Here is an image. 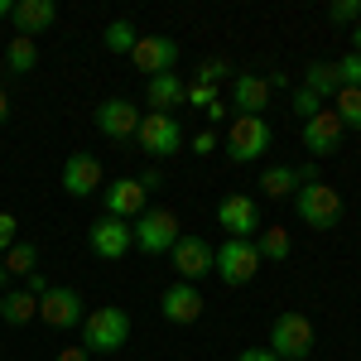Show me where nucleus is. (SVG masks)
Returning a JSON list of instances; mask_svg holds the SVG:
<instances>
[{
	"instance_id": "f257e3e1",
	"label": "nucleus",
	"mask_w": 361,
	"mask_h": 361,
	"mask_svg": "<svg viewBox=\"0 0 361 361\" xmlns=\"http://www.w3.org/2000/svg\"><path fill=\"white\" fill-rule=\"evenodd\" d=\"M126 337H130V313L126 308H92L82 318V347H87V357L92 352H102V357H111V352H121L126 347Z\"/></svg>"
},
{
	"instance_id": "f03ea898",
	"label": "nucleus",
	"mask_w": 361,
	"mask_h": 361,
	"mask_svg": "<svg viewBox=\"0 0 361 361\" xmlns=\"http://www.w3.org/2000/svg\"><path fill=\"white\" fill-rule=\"evenodd\" d=\"M313 342H318V333H313V323H308L304 313H279L275 328H270V352H275L279 361H308V352H313Z\"/></svg>"
},
{
	"instance_id": "7ed1b4c3",
	"label": "nucleus",
	"mask_w": 361,
	"mask_h": 361,
	"mask_svg": "<svg viewBox=\"0 0 361 361\" xmlns=\"http://www.w3.org/2000/svg\"><path fill=\"white\" fill-rule=\"evenodd\" d=\"M130 231H135V250H145V255H164L183 236L178 231V212H169V207H145L130 222Z\"/></svg>"
},
{
	"instance_id": "20e7f679",
	"label": "nucleus",
	"mask_w": 361,
	"mask_h": 361,
	"mask_svg": "<svg viewBox=\"0 0 361 361\" xmlns=\"http://www.w3.org/2000/svg\"><path fill=\"white\" fill-rule=\"evenodd\" d=\"M294 212H299V222L328 231V226L342 222V193H337V188H328L323 178H318V183H304V188L294 193Z\"/></svg>"
},
{
	"instance_id": "39448f33",
	"label": "nucleus",
	"mask_w": 361,
	"mask_h": 361,
	"mask_svg": "<svg viewBox=\"0 0 361 361\" xmlns=\"http://www.w3.org/2000/svg\"><path fill=\"white\" fill-rule=\"evenodd\" d=\"M212 275H222L231 289L250 284V279L260 275V250H255V241H236V236H226L222 246H217V265H212Z\"/></svg>"
},
{
	"instance_id": "423d86ee",
	"label": "nucleus",
	"mask_w": 361,
	"mask_h": 361,
	"mask_svg": "<svg viewBox=\"0 0 361 361\" xmlns=\"http://www.w3.org/2000/svg\"><path fill=\"white\" fill-rule=\"evenodd\" d=\"M226 154L236 164H250L260 154H270V121L265 116H236L226 130Z\"/></svg>"
},
{
	"instance_id": "0eeeda50",
	"label": "nucleus",
	"mask_w": 361,
	"mask_h": 361,
	"mask_svg": "<svg viewBox=\"0 0 361 361\" xmlns=\"http://www.w3.org/2000/svg\"><path fill=\"white\" fill-rule=\"evenodd\" d=\"M87 246H92V255L97 260H121V255H130L135 250V231H130V222H121V217H97V222L87 226Z\"/></svg>"
},
{
	"instance_id": "6e6552de",
	"label": "nucleus",
	"mask_w": 361,
	"mask_h": 361,
	"mask_svg": "<svg viewBox=\"0 0 361 361\" xmlns=\"http://www.w3.org/2000/svg\"><path fill=\"white\" fill-rule=\"evenodd\" d=\"M130 63L145 73V82L149 78H164V73H173V63H178V39H169V34H140L135 49H130Z\"/></svg>"
},
{
	"instance_id": "1a4fd4ad",
	"label": "nucleus",
	"mask_w": 361,
	"mask_h": 361,
	"mask_svg": "<svg viewBox=\"0 0 361 361\" xmlns=\"http://www.w3.org/2000/svg\"><path fill=\"white\" fill-rule=\"evenodd\" d=\"M39 318L49 323V328H58V333H68V328H78L87 318L82 308V294L73 289V284H49V294L39 299Z\"/></svg>"
},
{
	"instance_id": "9d476101",
	"label": "nucleus",
	"mask_w": 361,
	"mask_h": 361,
	"mask_svg": "<svg viewBox=\"0 0 361 361\" xmlns=\"http://www.w3.org/2000/svg\"><path fill=\"white\" fill-rule=\"evenodd\" d=\"M217 222H222L226 236H236V241H255V231H260V202L246 193H231L217 202Z\"/></svg>"
},
{
	"instance_id": "9b49d317",
	"label": "nucleus",
	"mask_w": 361,
	"mask_h": 361,
	"mask_svg": "<svg viewBox=\"0 0 361 361\" xmlns=\"http://www.w3.org/2000/svg\"><path fill=\"white\" fill-rule=\"evenodd\" d=\"M135 140H140V149L145 154H173L178 145H183V126H178V116H159V111H149V116H140V130H135Z\"/></svg>"
},
{
	"instance_id": "f8f14e48",
	"label": "nucleus",
	"mask_w": 361,
	"mask_h": 361,
	"mask_svg": "<svg viewBox=\"0 0 361 361\" xmlns=\"http://www.w3.org/2000/svg\"><path fill=\"white\" fill-rule=\"evenodd\" d=\"M169 255H173V270H178L183 284H197L202 275H212V265H217V250L207 246L202 236H178Z\"/></svg>"
},
{
	"instance_id": "ddd939ff",
	"label": "nucleus",
	"mask_w": 361,
	"mask_h": 361,
	"mask_svg": "<svg viewBox=\"0 0 361 361\" xmlns=\"http://www.w3.org/2000/svg\"><path fill=\"white\" fill-rule=\"evenodd\" d=\"M202 294H197V284H183V279H178V284H169L164 294H159V313H164L169 323H173V328H193L197 318H202Z\"/></svg>"
},
{
	"instance_id": "4468645a",
	"label": "nucleus",
	"mask_w": 361,
	"mask_h": 361,
	"mask_svg": "<svg viewBox=\"0 0 361 361\" xmlns=\"http://www.w3.org/2000/svg\"><path fill=\"white\" fill-rule=\"evenodd\" d=\"M342 140H347V126H342V116L328 111V106L313 116V121H304V149L308 154H337Z\"/></svg>"
},
{
	"instance_id": "2eb2a0df",
	"label": "nucleus",
	"mask_w": 361,
	"mask_h": 361,
	"mask_svg": "<svg viewBox=\"0 0 361 361\" xmlns=\"http://www.w3.org/2000/svg\"><path fill=\"white\" fill-rule=\"evenodd\" d=\"M102 159L97 154H68V164H63V193L73 197H97L102 193Z\"/></svg>"
},
{
	"instance_id": "dca6fc26",
	"label": "nucleus",
	"mask_w": 361,
	"mask_h": 361,
	"mask_svg": "<svg viewBox=\"0 0 361 361\" xmlns=\"http://www.w3.org/2000/svg\"><path fill=\"white\" fill-rule=\"evenodd\" d=\"M102 202H106V217L130 222V217H140V212L149 207V193L140 188V178H116V183L102 188Z\"/></svg>"
},
{
	"instance_id": "f3484780",
	"label": "nucleus",
	"mask_w": 361,
	"mask_h": 361,
	"mask_svg": "<svg viewBox=\"0 0 361 361\" xmlns=\"http://www.w3.org/2000/svg\"><path fill=\"white\" fill-rule=\"evenodd\" d=\"M97 130L106 140H126L140 130V106L135 102H126V97H111V102H102L97 106Z\"/></svg>"
},
{
	"instance_id": "a211bd4d",
	"label": "nucleus",
	"mask_w": 361,
	"mask_h": 361,
	"mask_svg": "<svg viewBox=\"0 0 361 361\" xmlns=\"http://www.w3.org/2000/svg\"><path fill=\"white\" fill-rule=\"evenodd\" d=\"M231 106L241 116H265L270 111V78H260V73H236V78H231Z\"/></svg>"
},
{
	"instance_id": "6ab92c4d",
	"label": "nucleus",
	"mask_w": 361,
	"mask_h": 361,
	"mask_svg": "<svg viewBox=\"0 0 361 361\" xmlns=\"http://www.w3.org/2000/svg\"><path fill=\"white\" fill-rule=\"evenodd\" d=\"M145 92H149V111H159V116H173L178 106H188V82H183V78H173V73L149 78Z\"/></svg>"
},
{
	"instance_id": "aec40b11",
	"label": "nucleus",
	"mask_w": 361,
	"mask_h": 361,
	"mask_svg": "<svg viewBox=\"0 0 361 361\" xmlns=\"http://www.w3.org/2000/svg\"><path fill=\"white\" fill-rule=\"evenodd\" d=\"M10 20H15V29H20L25 39H39V34L58 20V5L54 0H15V15H10Z\"/></svg>"
},
{
	"instance_id": "412c9836",
	"label": "nucleus",
	"mask_w": 361,
	"mask_h": 361,
	"mask_svg": "<svg viewBox=\"0 0 361 361\" xmlns=\"http://www.w3.org/2000/svg\"><path fill=\"white\" fill-rule=\"evenodd\" d=\"M29 318H39V299H34L29 289H10V294H0V323L25 328Z\"/></svg>"
},
{
	"instance_id": "4be33fe9",
	"label": "nucleus",
	"mask_w": 361,
	"mask_h": 361,
	"mask_svg": "<svg viewBox=\"0 0 361 361\" xmlns=\"http://www.w3.org/2000/svg\"><path fill=\"white\" fill-rule=\"evenodd\" d=\"M255 250H260V260H289V255H294L289 226H279V222L260 226V231H255Z\"/></svg>"
},
{
	"instance_id": "5701e85b",
	"label": "nucleus",
	"mask_w": 361,
	"mask_h": 361,
	"mask_svg": "<svg viewBox=\"0 0 361 361\" xmlns=\"http://www.w3.org/2000/svg\"><path fill=\"white\" fill-rule=\"evenodd\" d=\"M299 188H304L299 183V169H289V164H270L260 173V193H270V197H294Z\"/></svg>"
},
{
	"instance_id": "b1692460",
	"label": "nucleus",
	"mask_w": 361,
	"mask_h": 361,
	"mask_svg": "<svg viewBox=\"0 0 361 361\" xmlns=\"http://www.w3.org/2000/svg\"><path fill=\"white\" fill-rule=\"evenodd\" d=\"M5 68H10V73H34V68H39V39L15 34L10 49H5Z\"/></svg>"
},
{
	"instance_id": "393cba45",
	"label": "nucleus",
	"mask_w": 361,
	"mask_h": 361,
	"mask_svg": "<svg viewBox=\"0 0 361 361\" xmlns=\"http://www.w3.org/2000/svg\"><path fill=\"white\" fill-rule=\"evenodd\" d=\"M0 265H5V275H34L39 270V246H29V241H15V246L0 255Z\"/></svg>"
},
{
	"instance_id": "a878e982",
	"label": "nucleus",
	"mask_w": 361,
	"mask_h": 361,
	"mask_svg": "<svg viewBox=\"0 0 361 361\" xmlns=\"http://www.w3.org/2000/svg\"><path fill=\"white\" fill-rule=\"evenodd\" d=\"M304 87L308 92H313V97H323V102H328V97H337V68L333 63H308V73H304Z\"/></svg>"
},
{
	"instance_id": "bb28decb",
	"label": "nucleus",
	"mask_w": 361,
	"mask_h": 361,
	"mask_svg": "<svg viewBox=\"0 0 361 361\" xmlns=\"http://www.w3.org/2000/svg\"><path fill=\"white\" fill-rule=\"evenodd\" d=\"M135 25H130V20H111V25H106V34H102V44H106V54H130V49H135Z\"/></svg>"
},
{
	"instance_id": "cd10ccee",
	"label": "nucleus",
	"mask_w": 361,
	"mask_h": 361,
	"mask_svg": "<svg viewBox=\"0 0 361 361\" xmlns=\"http://www.w3.org/2000/svg\"><path fill=\"white\" fill-rule=\"evenodd\" d=\"M333 102H337L333 111L342 116V126L361 130V87H337V97H333Z\"/></svg>"
},
{
	"instance_id": "c85d7f7f",
	"label": "nucleus",
	"mask_w": 361,
	"mask_h": 361,
	"mask_svg": "<svg viewBox=\"0 0 361 361\" xmlns=\"http://www.w3.org/2000/svg\"><path fill=\"white\" fill-rule=\"evenodd\" d=\"M231 78H236V73H231V63H226V58H207V63H202V68H197V82H231Z\"/></svg>"
},
{
	"instance_id": "c756f323",
	"label": "nucleus",
	"mask_w": 361,
	"mask_h": 361,
	"mask_svg": "<svg viewBox=\"0 0 361 361\" xmlns=\"http://www.w3.org/2000/svg\"><path fill=\"white\" fill-rule=\"evenodd\" d=\"M333 68H337V82H342V87H361V54L337 58Z\"/></svg>"
},
{
	"instance_id": "7c9ffc66",
	"label": "nucleus",
	"mask_w": 361,
	"mask_h": 361,
	"mask_svg": "<svg viewBox=\"0 0 361 361\" xmlns=\"http://www.w3.org/2000/svg\"><path fill=\"white\" fill-rule=\"evenodd\" d=\"M212 102H217V87L212 82H193L188 87V106H193V111H207Z\"/></svg>"
},
{
	"instance_id": "2f4dec72",
	"label": "nucleus",
	"mask_w": 361,
	"mask_h": 361,
	"mask_svg": "<svg viewBox=\"0 0 361 361\" xmlns=\"http://www.w3.org/2000/svg\"><path fill=\"white\" fill-rule=\"evenodd\" d=\"M294 111L304 116V121H313V116L323 111V97H313L308 87H299V92H294Z\"/></svg>"
},
{
	"instance_id": "473e14b6",
	"label": "nucleus",
	"mask_w": 361,
	"mask_h": 361,
	"mask_svg": "<svg viewBox=\"0 0 361 361\" xmlns=\"http://www.w3.org/2000/svg\"><path fill=\"white\" fill-rule=\"evenodd\" d=\"M15 241H20V217L15 212H0V255L15 246Z\"/></svg>"
},
{
	"instance_id": "72a5a7b5",
	"label": "nucleus",
	"mask_w": 361,
	"mask_h": 361,
	"mask_svg": "<svg viewBox=\"0 0 361 361\" xmlns=\"http://www.w3.org/2000/svg\"><path fill=\"white\" fill-rule=\"evenodd\" d=\"M328 20L333 25H357V0H333L328 5Z\"/></svg>"
},
{
	"instance_id": "f704fd0d",
	"label": "nucleus",
	"mask_w": 361,
	"mask_h": 361,
	"mask_svg": "<svg viewBox=\"0 0 361 361\" xmlns=\"http://www.w3.org/2000/svg\"><path fill=\"white\" fill-rule=\"evenodd\" d=\"M135 178H140L145 193H159V188H164V173H159V169H145V173H135Z\"/></svg>"
},
{
	"instance_id": "c9c22d12",
	"label": "nucleus",
	"mask_w": 361,
	"mask_h": 361,
	"mask_svg": "<svg viewBox=\"0 0 361 361\" xmlns=\"http://www.w3.org/2000/svg\"><path fill=\"white\" fill-rule=\"evenodd\" d=\"M25 289L34 294V299H44V294H49V279H44V270H34V275L25 279Z\"/></svg>"
},
{
	"instance_id": "e433bc0d",
	"label": "nucleus",
	"mask_w": 361,
	"mask_h": 361,
	"mask_svg": "<svg viewBox=\"0 0 361 361\" xmlns=\"http://www.w3.org/2000/svg\"><path fill=\"white\" fill-rule=\"evenodd\" d=\"M236 361H279V357L270 352V347H246V352H241Z\"/></svg>"
},
{
	"instance_id": "4c0bfd02",
	"label": "nucleus",
	"mask_w": 361,
	"mask_h": 361,
	"mask_svg": "<svg viewBox=\"0 0 361 361\" xmlns=\"http://www.w3.org/2000/svg\"><path fill=\"white\" fill-rule=\"evenodd\" d=\"M193 149H197V154H212V149H217V135H212V130H202V135L193 140Z\"/></svg>"
},
{
	"instance_id": "58836bf2",
	"label": "nucleus",
	"mask_w": 361,
	"mask_h": 361,
	"mask_svg": "<svg viewBox=\"0 0 361 361\" xmlns=\"http://www.w3.org/2000/svg\"><path fill=\"white\" fill-rule=\"evenodd\" d=\"M58 361H87V347H63Z\"/></svg>"
},
{
	"instance_id": "ea45409f",
	"label": "nucleus",
	"mask_w": 361,
	"mask_h": 361,
	"mask_svg": "<svg viewBox=\"0 0 361 361\" xmlns=\"http://www.w3.org/2000/svg\"><path fill=\"white\" fill-rule=\"evenodd\" d=\"M5 121H10V97L0 92V126H5Z\"/></svg>"
},
{
	"instance_id": "a19ab883",
	"label": "nucleus",
	"mask_w": 361,
	"mask_h": 361,
	"mask_svg": "<svg viewBox=\"0 0 361 361\" xmlns=\"http://www.w3.org/2000/svg\"><path fill=\"white\" fill-rule=\"evenodd\" d=\"M15 15V0H0V20H10Z\"/></svg>"
},
{
	"instance_id": "79ce46f5",
	"label": "nucleus",
	"mask_w": 361,
	"mask_h": 361,
	"mask_svg": "<svg viewBox=\"0 0 361 361\" xmlns=\"http://www.w3.org/2000/svg\"><path fill=\"white\" fill-rule=\"evenodd\" d=\"M352 54H361V25H357V34H352Z\"/></svg>"
},
{
	"instance_id": "37998d69",
	"label": "nucleus",
	"mask_w": 361,
	"mask_h": 361,
	"mask_svg": "<svg viewBox=\"0 0 361 361\" xmlns=\"http://www.w3.org/2000/svg\"><path fill=\"white\" fill-rule=\"evenodd\" d=\"M0 284H5V265H0Z\"/></svg>"
},
{
	"instance_id": "c03bdc74",
	"label": "nucleus",
	"mask_w": 361,
	"mask_h": 361,
	"mask_svg": "<svg viewBox=\"0 0 361 361\" xmlns=\"http://www.w3.org/2000/svg\"><path fill=\"white\" fill-rule=\"evenodd\" d=\"M357 20H361V0H357Z\"/></svg>"
}]
</instances>
